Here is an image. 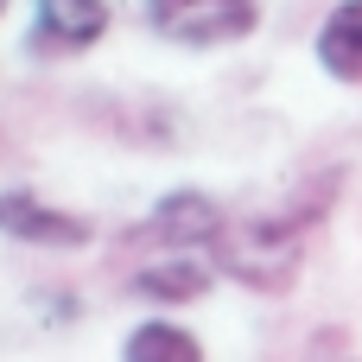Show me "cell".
Returning a JSON list of instances; mask_svg holds the SVG:
<instances>
[{
  "label": "cell",
  "mask_w": 362,
  "mask_h": 362,
  "mask_svg": "<svg viewBox=\"0 0 362 362\" xmlns=\"http://www.w3.org/2000/svg\"><path fill=\"white\" fill-rule=\"evenodd\" d=\"M210 261L255 286V293H286L299 280V235L286 216H248V223H223V235L210 242Z\"/></svg>",
  "instance_id": "1"
},
{
  "label": "cell",
  "mask_w": 362,
  "mask_h": 362,
  "mask_svg": "<svg viewBox=\"0 0 362 362\" xmlns=\"http://www.w3.org/2000/svg\"><path fill=\"white\" fill-rule=\"evenodd\" d=\"M255 19H261L255 0H146V25L165 45H191V51L235 45L255 32Z\"/></svg>",
  "instance_id": "2"
},
{
  "label": "cell",
  "mask_w": 362,
  "mask_h": 362,
  "mask_svg": "<svg viewBox=\"0 0 362 362\" xmlns=\"http://www.w3.org/2000/svg\"><path fill=\"white\" fill-rule=\"evenodd\" d=\"M102 32H108V0H38V13H32V51L38 57L89 51Z\"/></svg>",
  "instance_id": "3"
},
{
  "label": "cell",
  "mask_w": 362,
  "mask_h": 362,
  "mask_svg": "<svg viewBox=\"0 0 362 362\" xmlns=\"http://www.w3.org/2000/svg\"><path fill=\"white\" fill-rule=\"evenodd\" d=\"M0 235L13 242H45V248H83L95 229L70 210H51L45 197L32 191H0Z\"/></svg>",
  "instance_id": "4"
},
{
  "label": "cell",
  "mask_w": 362,
  "mask_h": 362,
  "mask_svg": "<svg viewBox=\"0 0 362 362\" xmlns=\"http://www.w3.org/2000/svg\"><path fill=\"white\" fill-rule=\"evenodd\" d=\"M223 210H216V197H204V191H172V197H159V210L146 216V235L153 242H165V248H210L216 235H223Z\"/></svg>",
  "instance_id": "5"
},
{
  "label": "cell",
  "mask_w": 362,
  "mask_h": 362,
  "mask_svg": "<svg viewBox=\"0 0 362 362\" xmlns=\"http://www.w3.org/2000/svg\"><path fill=\"white\" fill-rule=\"evenodd\" d=\"M318 64L337 83H362V0L331 6V19L318 25Z\"/></svg>",
  "instance_id": "6"
},
{
  "label": "cell",
  "mask_w": 362,
  "mask_h": 362,
  "mask_svg": "<svg viewBox=\"0 0 362 362\" xmlns=\"http://www.w3.org/2000/svg\"><path fill=\"white\" fill-rule=\"evenodd\" d=\"M121 362H204V350H197L191 331H178V325H165V318H146L140 331H127Z\"/></svg>",
  "instance_id": "7"
},
{
  "label": "cell",
  "mask_w": 362,
  "mask_h": 362,
  "mask_svg": "<svg viewBox=\"0 0 362 362\" xmlns=\"http://www.w3.org/2000/svg\"><path fill=\"white\" fill-rule=\"evenodd\" d=\"M210 286V274L197 267V261H146L140 274H134V293H146V299H159V305H185V299H197Z\"/></svg>",
  "instance_id": "8"
},
{
  "label": "cell",
  "mask_w": 362,
  "mask_h": 362,
  "mask_svg": "<svg viewBox=\"0 0 362 362\" xmlns=\"http://www.w3.org/2000/svg\"><path fill=\"white\" fill-rule=\"evenodd\" d=\"M0 13H6V0H0Z\"/></svg>",
  "instance_id": "9"
}]
</instances>
